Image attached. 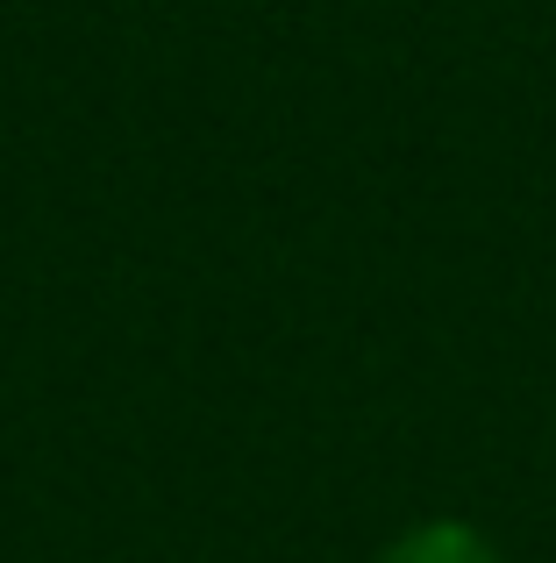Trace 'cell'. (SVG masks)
I'll return each mask as SVG.
<instances>
[{"mask_svg":"<svg viewBox=\"0 0 556 563\" xmlns=\"http://www.w3.org/2000/svg\"><path fill=\"white\" fill-rule=\"evenodd\" d=\"M378 563H500V550H492L471 521H421V528H407Z\"/></svg>","mask_w":556,"mask_h":563,"instance_id":"1","label":"cell"}]
</instances>
